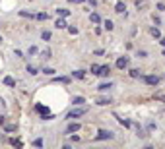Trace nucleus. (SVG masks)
Returning a JSON list of instances; mask_svg holds the SVG:
<instances>
[{
	"label": "nucleus",
	"instance_id": "obj_1",
	"mask_svg": "<svg viewBox=\"0 0 165 149\" xmlns=\"http://www.w3.org/2000/svg\"><path fill=\"white\" fill-rule=\"evenodd\" d=\"M88 106H78L76 105V109H72V110H68V113H66V118L68 120H72V118H80V116H84V114H86L88 113Z\"/></svg>",
	"mask_w": 165,
	"mask_h": 149
},
{
	"label": "nucleus",
	"instance_id": "obj_36",
	"mask_svg": "<svg viewBox=\"0 0 165 149\" xmlns=\"http://www.w3.org/2000/svg\"><path fill=\"white\" fill-rule=\"evenodd\" d=\"M148 130H150V132L156 130V124H153V122H148Z\"/></svg>",
	"mask_w": 165,
	"mask_h": 149
},
{
	"label": "nucleus",
	"instance_id": "obj_20",
	"mask_svg": "<svg viewBox=\"0 0 165 149\" xmlns=\"http://www.w3.org/2000/svg\"><path fill=\"white\" fill-rule=\"evenodd\" d=\"M109 103H111L109 97H101V99H97V105H99V106H105V105H109Z\"/></svg>",
	"mask_w": 165,
	"mask_h": 149
},
{
	"label": "nucleus",
	"instance_id": "obj_11",
	"mask_svg": "<svg viewBox=\"0 0 165 149\" xmlns=\"http://www.w3.org/2000/svg\"><path fill=\"white\" fill-rule=\"evenodd\" d=\"M56 16H58V18H66V16H70V10H66V8H56Z\"/></svg>",
	"mask_w": 165,
	"mask_h": 149
},
{
	"label": "nucleus",
	"instance_id": "obj_21",
	"mask_svg": "<svg viewBox=\"0 0 165 149\" xmlns=\"http://www.w3.org/2000/svg\"><path fill=\"white\" fill-rule=\"evenodd\" d=\"M35 19H39V21H45V19H49V14H45V12H41V14H35Z\"/></svg>",
	"mask_w": 165,
	"mask_h": 149
},
{
	"label": "nucleus",
	"instance_id": "obj_8",
	"mask_svg": "<svg viewBox=\"0 0 165 149\" xmlns=\"http://www.w3.org/2000/svg\"><path fill=\"white\" fill-rule=\"evenodd\" d=\"M55 27H56V29H66V27H68V23L64 21V18H58V19L55 21Z\"/></svg>",
	"mask_w": 165,
	"mask_h": 149
},
{
	"label": "nucleus",
	"instance_id": "obj_22",
	"mask_svg": "<svg viewBox=\"0 0 165 149\" xmlns=\"http://www.w3.org/2000/svg\"><path fill=\"white\" fill-rule=\"evenodd\" d=\"M4 130L6 132H16V124H4Z\"/></svg>",
	"mask_w": 165,
	"mask_h": 149
},
{
	"label": "nucleus",
	"instance_id": "obj_18",
	"mask_svg": "<svg viewBox=\"0 0 165 149\" xmlns=\"http://www.w3.org/2000/svg\"><path fill=\"white\" fill-rule=\"evenodd\" d=\"M84 76H86V72H84V70H76V72H72V78H76V79H82Z\"/></svg>",
	"mask_w": 165,
	"mask_h": 149
},
{
	"label": "nucleus",
	"instance_id": "obj_4",
	"mask_svg": "<svg viewBox=\"0 0 165 149\" xmlns=\"http://www.w3.org/2000/svg\"><path fill=\"white\" fill-rule=\"evenodd\" d=\"M80 130H82V124H80V122H72V124L66 126L64 134H76V132H80Z\"/></svg>",
	"mask_w": 165,
	"mask_h": 149
},
{
	"label": "nucleus",
	"instance_id": "obj_9",
	"mask_svg": "<svg viewBox=\"0 0 165 149\" xmlns=\"http://www.w3.org/2000/svg\"><path fill=\"white\" fill-rule=\"evenodd\" d=\"M115 118L119 120V122H120V124L124 126V128H132V122H130V120H126V118H120L119 114H115Z\"/></svg>",
	"mask_w": 165,
	"mask_h": 149
},
{
	"label": "nucleus",
	"instance_id": "obj_3",
	"mask_svg": "<svg viewBox=\"0 0 165 149\" xmlns=\"http://www.w3.org/2000/svg\"><path fill=\"white\" fill-rule=\"evenodd\" d=\"M35 110L39 114H43V118H47V120H51V118H55V116H52L51 113H49V109H45L43 105H35Z\"/></svg>",
	"mask_w": 165,
	"mask_h": 149
},
{
	"label": "nucleus",
	"instance_id": "obj_17",
	"mask_svg": "<svg viewBox=\"0 0 165 149\" xmlns=\"http://www.w3.org/2000/svg\"><path fill=\"white\" fill-rule=\"evenodd\" d=\"M103 27H105V29H107V31H113V27H115V23H113V21H111V19H105V21H103Z\"/></svg>",
	"mask_w": 165,
	"mask_h": 149
},
{
	"label": "nucleus",
	"instance_id": "obj_41",
	"mask_svg": "<svg viewBox=\"0 0 165 149\" xmlns=\"http://www.w3.org/2000/svg\"><path fill=\"white\" fill-rule=\"evenodd\" d=\"M70 2H72V4H82L84 0H70Z\"/></svg>",
	"mask_w": 165,
	"mask_h": 149
},
{
	"label": "nucleus",
	"instance_id": "obj_25",
	"mask_svg": "<svg viewBox=\"0 0 165 149\" xmlns=\"http://www.w3.org/2000/svg\"><path fill=\"white\" fill-rule=\"evenodd\" d=\"M37 52H39V49H37V47H29L27 54H29V56H33V54H37Z\"/></svg>",
	"mask_w": 165,
	"mask_h": 149
},
{
	"label": "nucleus",
	"instance_id": "obj_34",
	"mask_svg": "<svg viewBox=\"0 0 165 149\" xmlns=\"http://www.w3.org/2000/svg\"><path fill=\"white\" fill-rule=\"evenodd\" d=\"M68 33H70V35H78V27H68Z\"/></svg>",
	"mask_w": 165,
	"mask_h": 149
},
{
	"label": "nucleus",
	"instance_id": "obj_29",
	"mask_svg": "<svg viewBox=\"0 0 165 149\" xmlns=\"http://www.w3.org/2000/svg\"><path fill=\"white\" fill-rule=\"evenodd\" d=\"M27 72L31 74V76H35V74H39V72H37V68H35V66H31V64L27 66Z\"/></svg>",
	"mask_w": 165,
	"mask_h": 149
},
{
	"label": "nucleus",
	"instance_id": "obj_13",
	"mask_svg": "<svg viewBox=\"0 0 165 149\" xmlns=\"http://www.w3.org/2000/svg\"><path fill=\"white\" fill-rule=\"evenodd\" d=\"M4 85H8V87H16V79L12 76H6V78H4Z\"/></svg>",
	"mask_w": 165,
	"mask_h": 149
},
{
	"label": "nucleus",
	"instance_id": "obj_32",
	"mask_svg": "<svg viewBox=\"0 0 165 149\" xmlns=\"http://www.w3.org/2000/svg\"><path fill=\"white\" fill-rule=\"evenodd\" d=\"M43 74H47V76H52V74H55V70H52V68H43Z\"/></svg>",
	"mask_w": 165,
	"mask_h": 149
},
{
	"label": "nucleus",
	"instance_id": "obj_10",
	"mask_svg": "<svg viewBox=\"0 0 165 149\" xmlns=\"http://www.w3.org/2000/svg\"><path fill=\"white\" fill-rule=\"evenodd\" d=\"M132 126L136 128V136H138V137H144V136H148V134H146V130H144V128H142L140 124H132Z\"/></svg>",
	"mask_w": 165,
	"mask_h": 149
},
{
	"label": "nucleus",
	"instance_id": "obj_33",
	"mask_svg": "<svg viewBox=\"0 0 165 149\" xmlns=\"http://www.w3.org/2000/svg\"><path fill=\"white\" fill-rule=\"evenodd\" d=\"M33 145H35V147H43V140H41V137H39V140H35Z\"/></svg>",
	"mask_w": 165,
	"mask_h": 149
},
{
	"label": "nucleus",
	"instance_id": "obj_19",
	"mask_svg": "<svg viewBox=\"0 0 165 149\" xmlns=\"http://www.w3.org/2000/svg\"><path fill=\"white\" fill-rule=\"evenodd\" d=\"M150 33H152V37H156V39H159V37H161V31H159V27H152Z\"/></svg>",
	"mask_w": 165,
	"mask_h": 149
},
{
	"label": "nucleus",
	"instance_id": "obj_37",
	"mask_svg": "<svg viewBox=\"0 0 165 149\" xmlns=\"http://www.w3.org/2000/svg\"><path fill=\"white\" fill-rule=\"evenodd\" d=\"M153 23H156V25H161V19H159L157 16H153Z\"/></svg>",
	"mask_w": 165,
	"mask_h": 149
},
{
	"label": "nucleus",
	"instance_id": "obj_35",
	"mask_svg": "<svg viewBox=\"0 0 165 149\" xmlns=\"http://www.w3.org/2000/svg\"><path fill=\"white\" fill-rule=\"evenodd\" d=\"M138 56H140V58H146L148 52H146V50H138Z\"/></svg>",
	"mask_w": 165,
	"mask_h": 149
},
{
	"label": "nucleus",
	"instance_id": "obj_28",
	"mask_svg": "<svg viewBox=\"0 0 165 149\" xmlns=\"http://www.w3.org/2000/svg\"><path fill=\"white\" fill-rule=\"evenodd\" d=\"M140 76H142L140 70H136V68H134V70H130V78H140Z\"/></svg>",
	"mask_w": 165,
	"mask_h": 149
},
{
	"label": "nucleus",
	"instance_id": "obj_24",
	"mask_svg": "<svg viewBox=\"0 0 165 149\" xmlns=\"http://www.w3.org/2000/svg\"><path fill=\"white\" fill-rule=\"evenodd\" d=\"M72 103H74V105H82V103H86V99H84V97H74Z\"/></svg>",
	"mask_w": 165,
	"mask_h": 149
},
{
	"label": "nucleus",
	"instance_id": "obj_23",
	"mask_svg": "<svg viewBox=\"0 0 165 149\" xmlns=\"http://www.w3.org/2000/svg\"><path fill=\"white\" fill-rule=\"evenodd\" d=\"M41 39H43V41H49V39H51V31H43V33H41Z\"/></svg>",
	"mask_w": 165,
	"mask_h": 149
},
{
	"label": "nucleus",
	"instance_id": "obj_27",
	"mask_svg": "<svg viewBox=\"0 0 165 149\" xmlns=\"http://www.w3.org/2000/svg\"><path fill=\"white\" fill-rule=\"evenodd\" d=\"M20 16H22V18H31V19H35V14H29V12H20Z\"/></svg>",
	"mask_w": 165,
	"mask_h": 149
},
{
	"label": "nucleus",
	"instance_id": "obj_26",
	"mask_svg": "<svg viewBox=\"0 0 165 149\" xmlns=\"http://www.w3.org/2000/svg\"><path fill=\"white\" fill-rule=\"evenodd\" d=\"M99 64H93V66H91V74H93V76H97V74H99Z\"/></svg>",
	"mask_w": 165,
	"mask_h": 149
},
{
	"label": "nucleus",
	"instance_id": "obj_42",
	"mask_svg": "<svg viewBox=\"0 0 165 149\" xmlns=\"http://www.w3.org/2000/svg\"><path fill=\"white\" fill-rule=\"evenodd\" d=\"M159 43H161V45L165 47V37H159Z\"/></svg>",
	"mask_w": 165,
	"mask_h": 149
},
{
	"label": "nucleus",
	"instance_id": "obj_15",
	"mask_svg": "<svg viewBox=\"0 0 165 149\" xmlns=\"http://www.w3.org/2000/svg\"><path fill=\"white\" fill-rule=\"evenodd\" d=\"M126 10V6H124V2H117V6H115V12L117 14H122Z\"/></svg>",
	"mask_w": 165,
	"mask_h": 149
},
{
	"label": "nucleus",
	"instance_id": "obj_12",
	"mask_svg": "<svg viewBox=\"0 0 165 149\" xmlns=\"http://www.w3.org/2000/svg\"><path fill=\"white\" fill-rule=\"evenodd\" d=\"M89 21H91V23H101V16L91 12V14H89Z\"/></svg>",
	"mask_w": 165,
	"mask_h": 149
},
{
	"label": "nucleus",
	"instance_id": "obj_7",
	"mask_svg": "<svg viewBox=\"0 0 165 149\" xmlns=\"http://www.w3.org/2000/svg\"><path fill=\"white\" fill-rule=\"evenodd\" d=\"M109 74H111V66H109V64H105V66H101V68H99V74H97V76H101V78H107Z\"/></svg>",
	"mask_w": 165,
	"mask_h": 149
},
{
	"label": "nucleus",
	"instance_id": "obj_31",
	"mask_svg": "<svg viewBox=\"0 0 165 149\" xmlns=\"http://www.w3.org/2000/svg\"><path fill=\"white\" fill-rule=\"evenodd\" d=\"M10 143H12V145H16V147H22V145H23L20 140H10Z\"/></svg>",
	"mask_w": 165,
	"mask_h": 149
},
{
	"label": "nucleus",
	"instance_id": "obj_5",
	"mask_svg": "<svg viewBox=\"0 0 165 149\" xmlns=\"http://www.w3.org/2000/svg\"><path fill=\"white\" fill-rule=\"evenodd\" d=\"M140 79L144 83H148V85H157L159 83V78L157 76H140Z\"/></svg>",
	"mask_w": 165,
	"mask_h": 149
},
{
	"label": "nucleus",
	"instance_id": "obj_40",
	"mask_svg": "<svg viewBox=\"0 0 165 149\" xmlns=\"http://www.w3.org/2000/svg\"><path fill=\"white\" fill-rule=\"evenodd\" d=\"M142 4H144V0H136V6H138V8H140Z\"/></svg>",
	"mask_w": 165,
	"mask_h": 149
},
{
	"label": "nucleus",
	"instance_id": "obj_6",
	"mask_svg": "<svg viewBox=\"0 0 165 149\" xmlns=\"http://www.w3.org/2000/svg\"><path fill=\"white\" fill-rule=\"evenodd\" d=\"M126 66H128V58H126V56H119V58H117V68H119V70H124Z\"/></svg>",
	"mask_w": 165,
	"mask_h": 149
},
{
	"label": "nucleus",
	"instance_id": "obj_38",
	"mask_svg": "<svg viewBox=\"0 0 165 149\" xmlns=\"http://www.w3.org/2000/svg\"><path fill=\"white\" fill-rule=\"evenodd\" d=\"M157 10H161V12H165V4H161V2H159V4H157Z\"/></svg>",
	"mask_w": 165,
	"mask_h": 149
},
{
	"label": "nucleus",
	"instance_id": "obj_39",
	"mask_svg": "<svg viewBox=\"0 0 165 149\" xmlns=\"http://www.w3.org/2000/svg\"><path fill=\"white\" fill-rule=\"evenodd\" d=\"M88 2H89V4H91V6H93V8H95V6H97V0H88Z\"/></svg>",
	"mask_w": 165,
	"mask_h": 149
},
{
	"label": "nucleus",
	"instance_id": "obj_14",
	"mask_svg": "<svg viewBox=\"0 0 165 149\" xmlns=\"http://www.w3.org/2000/svg\"><path fill=\"white\" fill-rule=\"evenodd\" d=\"M111 87H113V81H105V83H101L99 85V91H107V89H111Z\"/></svg>",
	"mask_w": 165,
	"mask_h": 149
},
{
	"label": "nucleus",
	"instance_id": "obj_30",
	"mask_svg": "<svg viewBox=\"0 0 165 149\" xmlns=\"http://www.w3.org/2000/svg\"><path fill=\"white\" fill-rule=\"evenodd\" d=\"M41 56H43V58H51V49H45L43 52H41Z\"/></svg>",
	"mask_w": 165,
	"mask_h": 149
},
{
	"label": "nucleus",
	"instance_id": "obj_16",
	"mask_svg": "<svg viewBox=\"0 0 165 149\" xmlns=\"http://www.w3.org/2000/svg\"><path fill=\"white\" fill-rule=\"evenodd\" d=\"M70 79H72V78H68V76H62V78H55L52 81H56V83H70Z\"/></svg>",
	"mask_w": 165,
	"mask_h": 149
},
{
	"label": "nucleus",
	"instance_id": "obj_2",
	"mask_svg": "<svg viewBox=\"0 0 165 149\" xmlns=\"http://www.w3.org/2000/svg\"><path fill=\"white\" fill-rule=\"evenodd\" d=\"M115 134L111 130H99L97 136H95V141H103V140H113Z\"/></svg>",
	"mask_w": 165,
	"mask_h": 149
}]
</instances>
